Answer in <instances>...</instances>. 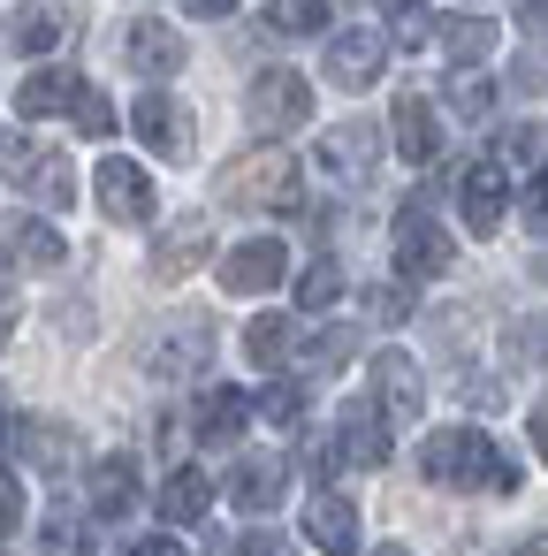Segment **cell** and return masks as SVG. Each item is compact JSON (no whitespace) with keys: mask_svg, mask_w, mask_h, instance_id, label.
I'll return each mask as SVG.
<instances>
[{"mask_svg":"<svg viewBox=\"0 0 548 556\" xmlns=\"http://www.w3.org/2000/svg\"><path fill=\"white\" fill-rule=\"evenodd\" d=\"M426 480H449V488H518V465L480 434V427H442V434H426Z\"/></svg>","mask_w":548,"mask_h":556,"instance_id":"1","label":"cell"},{"mask_svg":"<svg viewBox=\"0 0 548 556\" xmlns=\"http://www.w3.org/2000/svg\"><path fill=\"white\" fill-rule=\"evenodd\" d=\"M221 199L229 206H297V161L282 153V146H259V153H244V161H229L221 168Z\"/></svg>","mask_w":548,"mask_h":556,"instance_id":"2","label":"cell"},{"mask_svg":"<svg viewBox=\"0 0 548 556\" xmlns=\"http://www.w3.org/2000/svg\"><path fill=\"white\" fill-rule=\"evenodd\" d=\"M388 252H396V267H404L411 282H434V275H449V237L426 222V206H404V214H396V229H388Z\"/></svg>","mask_w":548,"mask_h":556,"instance_id":"3","label":"cell"},{"mask_svg":"<svg viewBox=\"0 0 548 556\" xmlns=\"http://www.w3.org/2000/svg\"><path fill=\"white\" fill-rule=\"evenodd\" d=\"M244 108H252L259 130H305V123H313V85H305L297 70H267Z\"/></svg>","mask_w":548,"mask_h":556,"instance_id":"4","label":"cell"},{"mask_svg":"<svg viewBox=\"0 0 548 556\" xmlns=\"http://www.w3.org/2000/svg\"><path fill=\"white\" fill-rule=\"evenodd\" d=\"M457 214H464L472 237H495V229H502V214H510V176H502V161H472V168H464Z\"/></svg>","mask_w":548,"mask_h":556,"instance_id":"5","label":"cell"},{"mask_svg":"<svg viewBox=\"0 0 548 556\" xmlns=\"http://www.w3.org/2000/svg\"><path fill=\"white\" fill-rule=\"evenodd\" d=\"M282 275H290V252H282L275 237H244V244L221 260V290H229V298H267Z\"/></svg>","mask_w":548,"mask_h":556,"instance_id":"6","label":"cell"},{"mask_svg":"<svg viewBox=\"0 0 548 556\" xmlns=\"http://www.w3.org/2000/svg\"><path fill=\"white\" fill-rule=\"evenodd\" d=\"M214 366V328L206 320H183V328H168L153 351H145V374L153 381H191V374H206Z\"/></svg>","mask_w":548,"mask_h":556,"instance_id":"7","label":"cell"},{"mask_svg":"<svg viewBox=\"0 0 548 556\" xmlns=\"http://www.w3.org/2000/svg\"><path fill=\"white\" fill-rule=\"evenodd\" d=\"M381 70H388V39H381V31H335V39H328V85L366 92Z\"/></svg>","mask_w":548,"mask_h":556,"instance_id":"8","label":"cell"},{"mask_svg":"<svg viewBox=\"0 0 548 556\" xmlns=\"http://www.w3.org/2000/svg\"><path fill=\"white\" fill-rule=\"evenodd\" d=\"M92 191H100V206H107L115 222H153V176H145L138 161L107 153L100 176H92Z\"/></svg>","mask_w":548,"mask_h":556,"instance_id":"9","label":"cell"},{"mask_svg":"<svg viewBox=\"0 0 548 556\" xmlns=\"http://www.w3.org/2000/svg\"><path fill=\"white\" fill-rule=\"evenodd\" d=\"M130 130H138L153 153H168V161H183V153H191V115H183L168 92H138V108H130Z\"/></svg>","mask_w":548,"mask_h":556,"instance_id":"10","label":"cell"},{"mask_svg":"<svg viewBox=\"0 0 548 556\" xmlns=\"http://www.w3.org/2000/svg\"><path fill=\"white\" fill-rule=\"evenodd\" d=\"M138 488H145L138 457H100V465L85 472V503H92V518H130V510H138Z\"/></svg>","mask_w":548,"mask_h":556,"instance_id":"11","label":"cell"},{"mask_svg":"<svg viewBox=\"0 0 548 556\" xmlns=\"http://www.w3.org/2000/svg\"><path fill=\"white\" fill-rule=\"evenodd\" d=\"M388 130H396V161H411V168H426V161L442 153V123H434V108H426L419 92H396Z\"/></svg>","mask_w":548,"mask_h":556,"instance_id":"12","label":"cell"},{"mask_svg":"<svg viewBox=\"0 0 548 556\" xmlns=\"http://www.w3.org/2000/svg\"><path fill=\"white\" fill-rule=\"evenodd\" d=\"M373 404H381V419H419L426 381H419V366H411L404 351H381V358H373Z\"/></svg>","mask_w":548,"mask_h":556,"instance_id":"13","label":"cell"},{"mask_svg":"<svg viewBox=\"0 0 548 556\" xmlns=\"http://www.w3.org/2000/svg\"><path fill=\"white\" fill-rule=\"evenodd\" d=\"M373 123H343V130H328L320 138V176H335V184H366L373 176Z\"/></svg>","mask_w":548,"mask_h":556,"instance_id":"14","label":"cell"},{"mask_svg":"<svg viewBox=\"0 0 548 556\" xmlns=\"http://www.w3.org/2000/svg\"><path fill=\"white\" fill-rule=\"evenodd\" d=\"M9 176H16V184H31V199H39V206H54V214H62L69 199H77V176H69V161H62V153H39V146H16V161H9Z\"/></svg>","mask_w":548,"mask_h":556,"instance_id":"15","label":"cell"},{"mask_svg":"<svg viewBox=\"0 0 548 556\" xmlns=\"http://www.w3.org/2000/svg\"><path fill=\"white\" fill-rule=\"evenodd\" d=\"M206 252H214V229H206V222H176V229L153 244V275H161V282H183V275L206 267Z\"/></svg>","mask_w":548,"mask_h":556,"instance_id":"16","label":"cell"},{"mask_svg":"<svg viewBox=\"0 0 548 556\" xmlns=\"http://www.w3.org/2000/svg\"><path fill=\"white\" fill-rule=\"evenodd\" d=\"M305 541L328 548V556H358V510H351L343 495H313V510H305Z\"/></svg>","mask_w":548,"mask_h":556,"instance_id":"17","label":"cell"},{"mask_svg":"<svg viewBox=\"0 0 548 556\" xmlns=\"http://www.w3.org/2000/svg\"><path fill=\"white\" fill-rule=\"evenodd\" d=\"M335 450H343V465H388V419H381V404H351Z\"/></svg>","mask_w":548,"mask_h":556,"instance_id":"18","label":"cell"},{"mask_svg":"<svg viewBox=\"0 0 548 556\" xmlns=\"http://www.w3.org/2000/svg\"><path fill=\"white\" fill-rule=\"evenodd\" d=\"M282 488H290V465H282V457H244V465H237V480H229L237 510H275V503H282Z\"/></svg>","mask_w":548,"mask_h":556,"instance_id":"19","label":"cell"},{"mask_svg":"<svg viewBox=\"0 0 548 556\" xmlns=\"http://www.w3.org/2000/svg\"><path fill=\"white\" fill-rule=\"evenodd\" d=\"M77 85H85V77H69V70H31V77L16 85V115H24V123L62 115V108L77 100Z\"/></svg>","mask_w":548,"mask_h":556,"instance_id":"20","label":"cell"},{"mask_svg":"<svg viewBox=\"0 0 548 556\" xmlns=\"http://www.w3.org/2000/svg\"><path fill=\"white\" fill-rule=\"evenodd\" d=\"M495 47H502V31H495L487 16H449V31H442V54H449V70H480Z\"/></svg>","mask_w":548,"mask_h":556,"instance_id":"21","label":"cell"},{"mask_svg":"<svg viewBox=\"0 0 548 556\" xmlns=\"http://www.w3.org/2000/svg\"><path fill=\"white\" fill-rule=\"evenodd\" d=\"M130 62H138L145 77H176V70H183V39L145 16V24H130Z\"/></svg>","mask_w":548,"mask_h":556,"instance_id":"22","label":"cell"},{"mask_svg":"<svg viewBox=\"0 0 548 556\" xmlns=\"http://www.w3.org/2000/svg\"><path fill=\"white\" fill-rule=\"evenodd\" d=\"M206 503H214V480H206L199 465L168 472V488H161V518H176V526H199V518H206Z\"/></svg>","mask_w":548,"mask_h":556,"instance_id":"23","label":"cell"},{"mask_svg":"<svg viewBox=\"0 0 548 556\" xmlns=\"http://www.w3.org/2000/svg\"><path fill=\"white\" fill-rule=\"evenodd\" d=\"M244 419H252L244 389H206V396H199V434H206V442H237Z\"/></svg>","mask_w":548,"mask_h":556,"instance_id":"24","label":"cell"},{"mask_svg":"<svg viewBox=\"0 0 548 556\" xmlns=\"http://www.w3.org/2000/svg\"><path fill=\"white\" fill-rule=\"evenodd\" d=\"M9 47L16 54H54L62 47V16L54 9H16L9 16Z\"/></svg>","mask_w":548,"mask_h":556,"instance_id":"25","label":"cell"},{"mask_svg":"<svg viewBox=\"0 0 548 556\" xmlns=\"http://www.w3.org/2000/svg\"><path fill=\"white\" fill-rule=\"evenodd\" d=\"M267 31H282V39L328 31V0H267Z\"/></svg>","mask_w":548,"mask_h":556,"instance_id":"26","label":"cell"},{"mask_svg":"<svg viewBox=\"0 0 548 556\" xmlns=\"http://www.w3.org/2000/svg\"><path fill=\"white\" fill-rule=\"evenodd\" d=\"M244 351H252V366H282V358H290V320H282V313H259V320L244 328Z\"/></svg>","mask_w":548,"mask_h":556,"instance_id":"27","label":"cell"},{"mask_svg":"<svg viewBox=\"0 0 548 556\" xmlns=\"http://www.w3.org/2000/svg\"><path fill=\"white\" fill-rule=\"evenodd\" d=\"M335 298H343V267H335V260H313V267L297 275V305H305V313H328Z\"/></svg>","mask_w":548,"mask_h":556,"instance_id":"28","label":"cell"},{"mask_svg":"<svg viewBox=\"0 0 548 556\" xmlns=\"http://www.w3.org/2000/svg\"><path fill=\"white\" fill-rule=\"evenodd\" d=\"M259 419H275V427H297L305 419V389L297 381H275V389H259V396H244Z\"/></svg>","mask_w":548,"mask_h":556,"instance_id":"29","label":"cell"},{"mask_svg":"<svg viewBox=\"0 0 548 556\" xmlns=\"http://www.w3.org/2000/svg\"><path fill=\"white\" fill-rule=\"evenodd\" d=\"M16 252H24L31 267H62V252H69V244H62L47 222H16Z\"/></svg>","mask_w":548,"mask_h":556,"instance_id":"30","label":"cell"},{"mask_svg":"<svg viewBox=\"0 0 548 556\" xmlns=\"http://www.w3.org/2000/svg\"><path fill=\"white\" fill-rule=\"evenodd\" d=\"M381 9H388V24H396V39H404V47H426V39H434L426 0H381Z\"/></svg>","mask_w":548,"mask_h":556,"instance_id":"31","label":"cell"},{"mask_svg":"<svg viewBox=\"0 0 548 556\" xmlns=\"http://www.w3.org/2000/svg\"><path fill=\"white\" fill-rule=\"evenodd\" d=\"M69 115H77V130H85V138H115V108H107V100H100L92 85H77Z\"/></svg>","mask_w":548,"mask_h":556,"instance_id":"32","label":"cell"},{"mask_svg":"<svg viewBox=\"0 0 548 556\" xmlns=\"http://www.w3.org/2000/svg\"><path fill=\"white\" fill-rule=\"evenodd\" d=\"M24 450H31V465H39V472H62V465H69V427H31V434H24Z\"/></svg>","mask_w":548,"mask_h":556,"instance_id":"33","label":"cell"},{"mask_svg":"<svg viewBox=\"0 0 548 556\" xmlns=\"http://www.w3.org/2000/svg\"><path fill=\"white\" fill-rule=\"evenodd\" d=\"M351 351H358V343H351V328H328V336H313V343H305V366H343Z\"/></svg>","mask_w":548,"mask_h":556,"instance_id":"34","label":"cell"},{"mask_svg":"<svg viewBox=\"0 0 548 556\" xmlns=\"http://www.w3.org/2000/svg\"><path fill=\"white\" fill-rule=\"evenodd\" d=\"M16 518H24V488H16V472H0V541L16 533Z\"/></svg>","mask_w":548,"mask_h":556,"instance_id":"35","label":"cell"},{"mask_svg":"<svg viewBox=\"0 0 548 556\" xmlns=\"http://www.w3.org/2000/svg\"><path fill=\"white\" fill-rule=\"evenodd\" d=\"M502 153H510L518 168H540V123H518V138H510Z\"/></svg>","mask_w":548,"mask_h":556,"instance_id":"36","label":"cell"},{"mask_svg":"<svg viewBox=\"0 0 548 556\" xmlns=\"http://www.w3.org/2000/svg\"><path fill=\"white\" fill-rule=\"evenodd\" d=\"M373 313H381V320H404L411 298H404V290H373Z\"/></svg>","mask_w":548,"mask_h":556,"instance_id":"37","label":"cell"},{"mask_svg":"<svg viewBox=\"0 0 548 556\" xmlns=\"http://www.w3.org/2000/svg\"><path fill=\"white\" fill-rule=\"evenodd\" d=\"M457 108H464V115H487V85H480V77H472V85H464V92H457Z\"/></svg>","mask_w":548,"mask_h":556,"instance_id":"38","label":"cell"},{"mask_svg":"<svg viewBox=\"0 0 548 556\" xmlns=\"http://www.w3.org/2000/svg\"><path fill=\"white\" fill-rule=\"evenodd\" d=\"M244 556H290V548H282L275 533H252V541H244Z\"/></svg>","mask_w":548,"mask_h":556,"instance_id":"39","label":"cell"},{"mask_svg":"<svg viewBox=\"0 0 548 556\" xmlns=\"http://www.w3.org/2000/svg\"><path fill=\"white\" fill-rule=\"evenodd\" d=\"M130 556H183V548H176V541H138Z\"/></svg>","mask_w":548,"mask_h":556,"instance_id":"40","label":"cell"},{"mask_svg":"<svg viewBox=\"0 0 548 556\" xmlns=\"http://www.w3.org/2000/svg\"><path fill=\"white\" fill-rule=\"evenodd\" d=\"M237 0H191V16H229Z\"/></svg>","mask_w":548,"mask_h":556,"instance_id":"41","label":"cell"},{"mask_svg":"<svg viewBox=\"0 0 548 556\" xmlns=\"http://www.w3.org/2000/svg\"><path fill=\"white\" fill-rule=\"evenodd\" d=\"M518 16H525V31H540V0H518Z\"/></svg>","mask_w":548,"mask_h":556,"instance_id":"42","label":"cell"},{"mask_svg":"<svg viewBox=\"0 0 548 556\" xmlns=\"http://www.w3.org/2000/svg\"><path fill=\"white\" fill-rule=\"evenodd\" d=\"M373 556H411V548H396V541H388V548H373Z\"/></svg>","mask_w":548,"mask_h":556,"instance_id":"43","label":"cell"},{"mask_svg":"<svg viewBox=\"0 0 548 556\" xmlns=\"http://www.w3.org/2000/svg\"><path fill=\"white\" fill-rule=\"evenodd\" d=\"M0 290H9V260H0Z\"/></svg>","mask_w":548,"mask_h":556,"instance_id":"44","label":"cell"},{"mask_svg":"<svg viewBox=\"0 0 548 556\" xmlns=\"http://www.w3.org/2000/svg\"><path fill=\"white\" fill-rule=\"evenodd\" d=\"M0 427H9V396H0Z\"/></svg>","mask_w":548,"mask_h":556,"instance_id":"45","label":"cell"},{"mask_svg":"<svg viewBox=\"0 0 548 556\" xmlns=\"http://www.w3.org/2000/svg\"><path fill=\"white\" fill-rule=\"evenodd\" d=\"M0 343H9V320H0Z\"/></svg>","mask_w":548,"mask_h":556,"instance_id":"46","label":"cell"}]
</instances>
